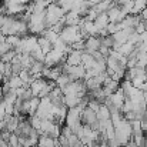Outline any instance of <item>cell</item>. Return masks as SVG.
I'll use <instances>...</instances> for the list:
<instances>
[{
  "label": "cell",
  "mask_w": 147,
  "mask_h": 147,
  "mask_svg": "<svg viewBox=\"0 0 147 147\" xmlns=\"http://www.w3.org/2000/svg\"><path fill=\"white\" fill-rule=\"evenodd\" d=\"M97 121H98L97 113H96L94 110H92L90 107H86V109L82 111V123H83L84 126L93 127Z\"/></svg>",
  "instance_id": "obj_1"
},
{
  "label": "cell",
  "mask_w": 147,
  "mask_h": 147,
  "mask_svg": "<svg viewBox=\"0 0 147 147\" xmlns=\"http://www.w3.org/2000/svg\"><path fill=\"white\" fill-rule=\"evenodd\" d=\"M82 54H83V51L71 50V51L67 53V56H66V63H67L69 66H80V64H82Z\"/></svg>",
  "instance_id": "obj_2"
},
{
  "label": "cell",
  "mask_w": 147,
  "mask_h": 147,
  "mask_svg": "<svg viewBox=\"0 0 147 147\" xmlns=\"http://www.w3.org/2000/svg\"><path fill=\"white\" fill-rule=\"evenodd\" d=\"M142 19H143L144 22H147V7L143 10V11H142Z\"/></svg>",
  "instance_id": "obj_3"
},
{
  "label": "cell",
  "mask_w": 147,
  "mask_h": 147,
  "mask_svg": "<svg viewBox=\"0 0 147 147\" xmlns=\"http://www.w3.org/2000/svg\"><path fill=\"white\" fill-rule=\"evenodd\" d=\"M111 1H113V0H111Z\"/></svg>",
  "instance_id": "obj_4"
}]
</instances>
